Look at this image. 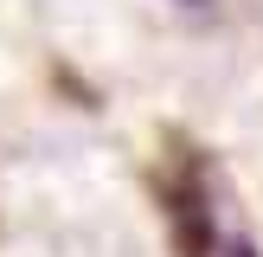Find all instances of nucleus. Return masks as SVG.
<instances>
[{
  "label": "nucleus",
  "instance_id": "obj_1",
  "mask_svg": "<svg viewBox=\"0 0 263 257\" xmlns=\"http://www.w3.org/2000/svg\"><path fill=\"white\" fill-rule=\"evenodd\" d=\"M212 257H263V251H257V238H244V231H225Z\"/></svg>",
  "mask_w": 263,
  "mask_h": 257
}]
</instances>
